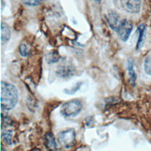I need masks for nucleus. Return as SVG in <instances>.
<instances>
[{
  "instance_id": "9",
  "label": "nucleus",
  "mask_w": 151,
  "mask_h": 151,
  "mask_svg": "<svg viewBox=\"0 0 151 151\" xmlns=\"http://www.w3.org/2000/svg\"><path fill=\"white\" fill-rule=\"evenodd\" d=\"M45 146L50 150L57 149V144L55 141V138L52 135L51 132H48L47 134L45 135Z\"/></svg>"
},
{
  "instance_id": "17",
  "label": "nucleus",
  "mask_w": 151,
  "mask_h": 151,
  "mask_svg": "<svg viewBox=\"0 0 151 151\" xmlns=\"http://www.w3.org/2000/svg\"><path fill=\"white\" fill-rule=\"evenodd\" d=\"M12 124V119H11L9 117H8V115H5L4 117V114H1V126L2 128L7 127V126H9Z\"/></svg>"
},
{
  "instance_id": "16",
  "label": "nucleus",
  "mask_w": 151,
  "mask_h": 151,
  "mask_svg": "<svg viewBox=\"0 0 151 151\" xmlns=\"http://www.w3.org/2000/svg\"><path fill=\"white\" fill-rule=\"evenodd\" d=\"M144 69L145 72L151 76V55L147 57L144 61Z\"/></svg>"
},
{
  "instance_id": "3",
  "label": "nucleus",
  "mask_w": 151,
  "mask_h": 151,
  "mask_svg": "<svg viewBox=\"0 0 151 151\" xmlns=\"http://www.w3.org/2000/svg\"><path fill=\"white\" fill-rule=\"evenodd\" d=\"M57 140L63 147L71 148L76 141V131L74 129H67L58 134Z\"/></svg>"
},
{
  "instance_id": "5",
  "label": "nucleus",
  "mask_w": 151,
  "mask_h": 151,
  "mask_svg": "<svg viewBox=\"0 0 151 151\" xmlns=\"http://www.w3.org/2000/svg\"><path fill=\"white\" fill-rule=\"evenodd\" d=\"M121 7L127 12L136 14L141 9V0H120Z\"/></svg>"
},
{
  "instance_id": "11",
  "label": "nucleus",
  "mask_w": 151,
  "mask_h": 151,
  "mask_svg": "<svg viewBox=\"0 0 151 151\" xmlns=\"http://www.w3.org/2000/svg\"><path fill=\"white\" fill-rule=\"evenodd\" d=\"M60 58H61V56H60V55L58 54L56 51H50L45 56L46 62H47L48 64L56 63V62H58V61L60 60Z\"/></svg>"
},
{
  "instance_id": "10",
  "label": "nucleus",
  "mask_w": 151,
  "mask_h": 151,
  "mask_svg": "<svg viewBox=\"0 0 151 151\" xmlns=\"http://www.w3.org/2000/svg\"><path fill=\"white\" fill-rule=\"evenodd\" d=\"M10 39V28L6 24V23H1V42L6 43L9 42Z\"/></svg>"
},
{
  "instance_id": "12",
  "label": "nucleus",
  "mask_w": 151,
  "mask_h": 151,
  "mask_svg": "<svg viewBox=\"0 0 151 151\" xmlns=\"http://www.w3.org/2000/svg\"><path fill=\"white\" fill-rule=\"evenodd\" d=\"M12 137H13V131L10 130H5L1 132V139L3 143L7 144H12Z\"/></svg>"
},
{
  "instance_id": "1",
  "label": "nucleus",
  "mask_w": 151,
  "mask_h": 151,
  "mask_svg": "<svg viewBox=\"0 0 151 151\" xmlns=\"http://www.w3.org/2000/svg\"><path fill=\"white\" fill-rule=\"evenodd\" d=\"M18 97L19 94L16 86L9 82L2 81L0 84V102L3 111L12 110L18 101Z\"/></svg>"
},
{
  "instance_id": "18",
  "label": "nucleus",
  "mask_w": 151,
  "mask_h": 151,
  "mask_svg": "<svg viewBox=\"0 0 151 151\" xmlns=\"http://www.w3.org/2000/svg\"><path fill=\"white\" fill-rule=\"evenodd\" d=\"M44 0H22V2L29 7H36V6L41 4Z\"/></svg>"
},
{
  "instance_id": "13",
  "label": "nucleus",
  "mask_w": 151,
  "mask_h": 151,
  "mask_svg": "<svg viewBox=\"0 0 151 151\" xmlns=\"http://www.w3.org/2000/svg\"><path fill=\"white\" fill-rule=\"evenodd\" d=\"M138 33H139V37H138V40H137V46L136 49H139L143 45L144 39H145V34H146V26L145 25H141L138 27Z\"/></svg>"
},
{
  "instance_id": "19",
  "label": "nucleus",
  "mask_w": 151,
  "mask_h": 151,
  "mask_svg": "<svg viewBox=\"0 0 151 151\" xmlns=\"http://www.w3.org/2000/svg\"><path fill=\"white\" fill-rule=\"evenodd\" d=\"M95 1H97V2H100V1H101V0H95Z\"/></svg>"
},
{
  "instance_id": "14",
  "label": "nucleus",
  "mask_w": 151,
  "mask_h": 151,
  "mask_svg": "<svg viewBox=\"0 0 151 151\" xmlns=\"http://www.w3.org/2000/svg\"><path fill=\"white\" fill-rule=\"evenodd\" d=\"M81 85H82V82H78V83H76L75 85L72 86V88L65 89V91H63V92H65V94H67V95H74L76 92H78L80 89Z\"/></svg>"
},
{
  "instance_id": "15",
  "label": "nucleus",
  "mask_w": 151,
  "mask_h": 151,
  "mask_svg": "<svg viewBox=\"0 0 151 151\" xmlns=\"http://www.w3.org/2000/svg\"><path fill=\"white\" fill-rule=\"evenodd\" d=\"M30 51H31V48H30V46H29L28 44L26 43H22L20 45V47H19V52H20V54L22 56H27L29 54H30Z\"/></svg>"
},
{
  "instance_id": "4",
  "label": "nucleus",
  "mask_w": 151,
  "mask_h": 151,
  "mask_svg": "<svg viewBox=\"0 0 151 151\" xmlns=\"http://www.w3.org/2000/svg\"><path fill=\"white\" fill-rule=\"evenodd\" d=\"M132 23L128 20V19H124L120 22V24L118 27V29L116 30L118 33L119 38L122 40V42H127L128 39H129L130 35L132 31Z\"/></svg>"
},
{
  "instance_id": "6",
  "label": "nucleus",
  "mask_w": 151,
  "mask_h": 151,
  "mask_svg": "<svg viewBox=\"0 0 151 151\" xmlns=\"http://www.w3.org/2000/svg\"><path fill=\"white\" fill-rule=\"evenodd\" d=\"M75 67L69 62H63L57 68L56 73L61 78H69L75 74Z\"/></svg>"
},
{
  "instance_id": "8",
  "label": "nucleus",
  "mask_w": 151,
  "mask_h": 151,
  "mask_svg": "<svg viewBox=\"0 0 151 151\" xmlns=\"http://www.w3.org/2000/svg\"><path fill=\"white\" fill-rule=\"evenodd\" d=\"M128 72H129V76H130V82L132 85H135L136 82V72H135V69H134V62L132 59L128 60Z\"/></svg>"
},
{
  "instance_id": "7",
  "label": "nucleus",
  "mask_w": 151,
  "mask_h": 151,
  "mask_svg": "<svg viewBox=\"0 0 151 151\" xmlns=\"http://www.w3.org/2000/svg\"><path fill=\"white\" fill-rule=\"evenodd\" d=\"M106 19H107V23L109 26L111 27L113 30L115 31L117 30L121 22L119 15L117 12H115V11H110V12L107 13Z\"/></svg>"
},
{
  "instance_id": "2",
  "label": "nucleus",
  "mask_w": 151,
  "mask_h": 151,
  "mask_svg": "<svg viewBox=\"0 0 151 151\" xmlns=\"http://www.w3.org/2000/svg\"><path fill=\"white\" fill-rule=\"evenodd\" d=\"M81 110H82V103L78 98H74L63 104L61 114L65 117H75L79 115Z\"/></svg>"
}]
</instances>
